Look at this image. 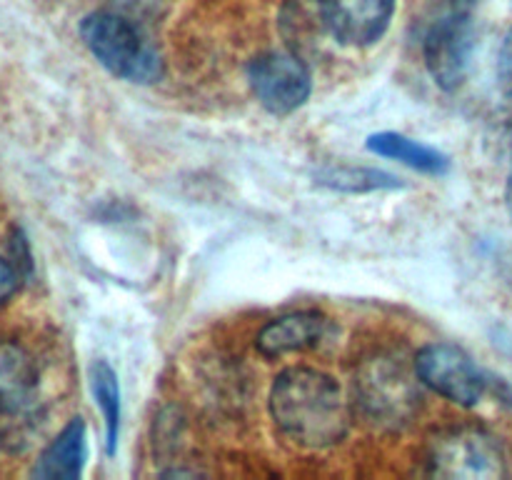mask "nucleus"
I'll return each mask as SVG.
<instances>
[{
  "label": "nucleus",
  "mask_w": 512,
  "mask_h": 480,
  "mask_svg": "<svg viewBox=\"0 0 512 480\" xmlns=\"http://www.w3.org/2000/svg\"><path fill=\"white\" fill-rule=\"evenodd\" d=\"M270 415L280 433L300 448L323 450L350 428V405L340 385L315 368H288L270 390Z\"/></svg>",
  "instance_id": "f257e3e1"
},
{
  "label": "nucleus",
  "mask_w": 512,
  "mask_h": 480,
  "mask_svg": "<svg viewBox=\"0 0 512 480\" xmlns=\"http://www.w3.org/2000/svg\"><path fill=\"white\" fill-rule=\"evenodd\" d=\"M80 38L93 58L115 78L150 85L163 75V60L158 50L123 15L108 10L85 15L80 23Z\"/></svg>",
  "instance_id": "f03ea898"
},
{
  "label": "nucleus",
  "mask_w": 512,
  "mask_h": 480,
  "mask_svg": "<svg viewBox=\"0 0 512 480\" xmlns=\"http://www.w3.org/2000/svg\"><path fill=\"white\" fill-rule=\"evenodd\" d=\"M418 373H410L400 358L378 353L360 365L355 375V403L365 418L380 428H403L420 413L423 395Z\"/></svg>",
  "instance_id": "7ed1b4c3"
},
{
  "label": "nucleus",
  "mask_w": 512,
  "mask_h": 480,
  "mask_svg": "<svg viewBox=\"0 0 512 480\" xmlns=\"http://www.w3.org/2000/svg\"><path fill=\"white\" fill-rule=\"evenodd\" d=\"M425 468L433 478L495 480L508 475V455L500 440L480 428H448L430 438Z\"/></svg>",
  "instance_id": "20e7f679"
},
{
  "label": "nucleus",
  "mask_w": 512,
  "mask_h": 480,
  "mask_svg": "<svg viewBox=\"0 0 512 480\" xmlns=\"http://www.w3.org/2000/svg\"><path fill=\"white\" fill-rule=\"evenodd\" d=\"M475 28L470 0H453L428 28L423 40L425 65L443 90L463 85L473 58Z\"/></svg>",
  "instance_id": "39448f33"
},
{
  "label": "nucleus",
  "mask_w": 512,
  "mask_h": 480,
  "mask_svg": "<svg viewBox=\"0 0 512 480\" xmlns=\"http://www.w3.org/2000/svg\"><path fill=\"white\" fill-rule=\"evenodd\" d=\"M420 383L428 385L433 393L463 408H473L483 400L490 388V375H485L473 363L468 353L458 345L430 343L415 355L413 363Z\"/></svg>",
  "instance_id": "423d86ee"
},
{
  "label": "nucleus",
  "mask_w": 512,
  "mask_h": 480,
  "mask_svg": "<svg viewBox=\"0 0 512 480\" xmlns=\"http://www.w3.org/2000/svg\"><path fill=\"white\" fill-rule=\"evenodd\" d=\"M250 88L268 113L290 115L303 108L313 90V78L298 53L270 50L258 55L248 68Z\"/></svg>",
  "instance_id": "0eeeda50"
},
{
  "label": "nucleus",
  "mask_w": 512,
  "mask_h": 480,
  "mask_svg": "<svg viewBox=\"0 0 512 480\" xmlns=\"http://www.w3.org/2000/svg\"><path fill=\"white\" fill-rule=\"evenodd\" d=\"M325 30L338 43L368 48L378 43L395 13V0H320Z\"/></svg>",
  "instance_id": "6e6552de"
},
{
  "label": "nucleus",
  "mask_w": 512,
  "mask_h": 480,
  "mask_svg": "<svg viewBox=\"0 0 512 480\" xmlns=\"http://www.w3.org/2000/svg\"><path fill=\"white\" fill-rule=\"evenodd\" d=\"M330 330L333 325L323 313H315V310L290 313L270 320L255 338V348L265 358H283V355L318 348L328 340Z\"/></svg>",
  "instance_id": "1a4fd4ad"
},
{
  "label": "nucleus",
  "mask_w": 512,
  "mask_h": 480,
  "mask_svg": "<svg viewBox=\"0 0 512 480\" xmlns=\"http://www.w3.org/2000/svg\"><path fill=\"white\" fill-rule=\"evenodd\" d=\"M85 460H88L85 423L80 418H73L60 430L58 438L43 450L33 475L40 480H78L83 475Z\"/></svg>",
  "instance_id": "9d476101"
},
{
  "label": "nucleus",
  "mask_w": 512,
  "mask_h": 480,
  "mask_svg": "<svg viewBox=\"0 0 512 480\" xmlns=\"http://www.w3.org/2000/svg\"><path fill=\"white\" fill-rule=\"evenodd\" d=\"M38 403V368L20 345L0 340V408Z\"/></svg>",
  "instance_id": "9b49d317"
},
{
  "label": "nucleus",
  "mask_w": 512,
  "mask_h": 480,
  "mask_svg": "<svg viewBox=\"0 0 512 480\" xmlns=\"http://www.w3.org/2000/svg\"><path fill=\"white\" fill-rule=\"evenodd\" d=\"M368 150L380 155V158L398 160V163L428 175H443L448 173L450 168L448 155L440 153L438 148H430V145L420 143V140L408 138V135L403 133H393V130H383V133L370 135Z\"/></svg>",
  "instance_id": "f8f14e48"
},
{
  "label": "nucleus",
  "mask_w": 512,
  "mask_h": 480,
  "mask_svg": "<svg viewBox=\"0 0 512 480\" xmlns=\"http://www.w3.org/2000/svg\"><path fill=\"white\" fill-rule=\"evenodd\" d=\"M90 388H93L95 403L105 420V450L115 455L120 438V420H123V400H120V383L108 360H95L90 365Z\"/></svg>",
  "instance_id": "ddd939ff"
},
{
  "label": "nucleus",
  "mask_w": 512,
  "mask_h": 480,
  "mask_svg": "<svg viewBox=\"0 0 512 480\" xmlns=\"http://www.w3.org/2000/svg\"><path fill=\"white\" fill-rule=\"evenodd\" d=\"M318 183L325 188L343 190V193H368V190L398 188V178L390 173H383L378 168H363V165H330L320 170Z\"/></svg>",
  "instance_id": "4468645a"
},
{
  "label": "nucleus",
  "mask_w": 512,
  "mask_h": 480,
  "mask_svg": "<svg viewBox=\"0 0 512 480\" xmlns=\"http://www.w3.org/2000/svg\"><path fill=\"white\" fill-rule=\"evenodd\" d=\"M498 83H500V90L505 93V98L512 100V28H510V33L505 35L503 45H500Z\"/></svg>",
  "instance_id": "2eb2a0df"
},
{
  "label": "nucleus",
  "mask_w": 512,
  "mask_h": 480,
  "mask_svg": "<svg viewBox=\"0 0 512 480\" xmlns=\"http://www.w3.org/2000/svg\"><path fill=\"white\" fill-rule=\"evenodd\" d=\"M20 285V273L10 260L0 258V305L8 303Z\"/></svg>",
  "instance_id": "dca6fc26"
},
{
  "label": "nucleus",
  "mask_w": 512,
  "mask_h": 480,
  "mask_svg": "<svg viewBox=\"0 0 512 480\" xmlns=\"http://www.w3.org/2000/svg\"><path fill=\"white\" fill-rule=\"evenodd\" d=\"M490 385L495 388V393H498V398L503 400L505 405L512 410V385L508 380H500V378H490Z\"/></svg>",
  "instance_id": "f3484780"
},
{
  "label": "nucleus",
  "mask_w": 512,
  "mask_h": 480,
  "mask_svg": "<svg viewBox=\"0 0 512 480\" xmlns=\"http://www.w3.org/2000/svg\"><path fill=\"white\" fill-rule=\"evenodd\" d=\"M505 203H508V213H510V220H512V173L508 178V190H505Z\"/></svg>",
  "instance_id": "a211bd4d"
},
{
  "label": "nucleus",
  "mask_w": 512,
  "mask_h": 480,
  "mask_svg": "<svg viewBox=\"0 0 512 480\" xmlns=\"http://www.w3.org/2000/svg\"><path fill=\"white\" fill-rule=\"evenodd\" d=\"M510 5H512V3H510Z\"/></svg>",
  "instance_id": "6ab92c4d"
}]
</instances>
